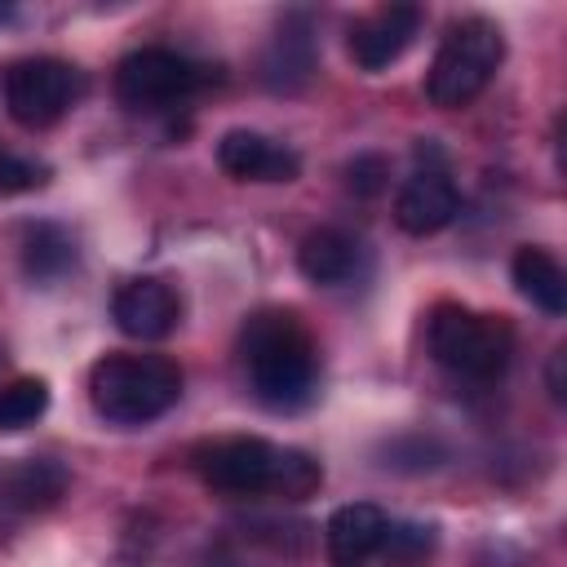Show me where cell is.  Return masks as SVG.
Wrapping results in <instances>:
<instances>
[{
  "label": "cell",
  "instance_id": "1",
  "mask_svg": "<svg viewBox=\"0 0 567 567\" xmlns=\"http://www.w3.org/2000/svg\"><path fill=\"white\" fill-rule=\"evenodd\" d=\"M239 359L270 412H297L319 390V346L292 310H257L239 332Z\"/></svg>",
  "mask_w": 567,
  "mask_h": 567
},
{
  "label": "cell",
  "instance_id": "2",
  "mask_svg": "<svg viewBox=\"0 0 567 567\" xmlns=\"http://www.w3.org/2000/svg\"><path fill=\"white\" fill-rule=\"evenodd\" d=\"M195 470L213 492L226 496H284L306 501L319 492L323 470L297 447H275L266 439H217L195 452Z\"/></svg>",
  "mask_w": 567,
  "mask_h": 567
},
{
  "label": "cell",
  "instance_id": "3",
  "mask_svg": "<svg viewBox=\"0 0 567 567\" xmlns=\"http://www.w3.org/2000/svg\"><path fill=\"white\" fill-rule=\"evenodd\" d=\"M89 399L111 425H146L182 399V368L164 354H106L89 372Z\"/></svg>",
  "mask_w": 567,
  "mask_h": 567
},
{
  "label": "cell",
  "instance_id": "4",
  "mask_svg": "<svg viewBox=\"0 0 567 567\" xmlns=\"http://www.w3.org/2000/svg\"><path fill=\"white\" fill-rule=\"evenodd\" d=\"M505 58V35L496 22L487 18H461L447 27L439 53H434V66L425 75V97L439 106V111H461L470 106L496 75Z\"/></svg>",
  "mask_w": 567,
  "mask_h": 567
},
{
  "label": "cell",
  "instance_id": "5",
  "mask_svg": "<svg viewBox=\"0 0 567 567\" xmlns=\"http://www.w3.org/2000/svg\"><path fill=\"white\" fill-rule=\"evenodd\" d=\"M430 354L465 381H496L509 368L514 332L501 315H478L465 306H439L430 315Z\"/></svg>",
  "mask_w": 567,
  "mask_h": 567
},
{
  "label": "cell",
  "instance_id": "6",
  "mask_svg": "<svg viewBox=\"0 0 567 567\" xmlns=\"http://www.w3.org/2000/svg\"><path fill=\"white\" fill-rule=\"evenodd\" d=\"M217 80L213 66L177 53V49H133L120 66H115V97L128 106V111H168L186 97H195L199 89H208Z\"/></svg>",
  "mask_w": 567,
  "mask_h": 567
},
{
  "label": "cell",
  "instance_id": "7",
  "mask_svg": "<svg viewBox=\"0 0 567 567\" xmlns=\"http://www.w3.org/2000/svg\"><path fill=\"white\" fill-rule=\"evenodd\" d=\"M80 97L75 66L58 58H27L4 71V106L22 128H49L58 124Z\"/></svg>",
  "mask_w": 567,
  "mask_h": 567
},
{
  "label": "cell",
  "instance_id": "8",
  "mask_svg": "<svg viewBox=\"0 0 567 567\" xmlns=\"http://www.w3.org/2000/svg\"><path fill=\"white\" fill-rule=\"evenodd\" d=\"M421 31V9L416 4H385L350 27V58L363 71H385L390 62L403 58V49Z\"/></svg>",
  "mask_w": 567,
  "mask_h": 567
},
{
  "label": "cell",
  "instance_id": "9",
  "mask_svg": "<svg viewBox=\"0 0 567 567\" xmlns=\"http://www.w3.org/2000/svg\"><path fill=\"white\" fill-rule=\"evenodd\" d=\"M456 208H461V195H456V182L447 177V168L425 164L403 182V190L394 199V221L408 235H434L456 217Z\"/></svg>",
  "mask_w": 567,
  "mask_h": 567
},
{
  "label": "cell",
  "instance_id": "10",
  "mask_svg": "<svg viewBox=\"0 0 567 567\" xmlns=\"http://www.w3.org/2000/svg\"><path fill=\"white\" fill-rule=\"evenodd\" d=\"M111 319L124 337L137 341H159L177 328L182 319V301L164 279H128L115 297H111Z\"/></svg>",
  "mask_w": 567,
  "mask_h": 567
},
{
  "label": "cell",
  "instance_id": "11",
  "mask_svg": "<svg viewBox=\"0 0 567 567\" xmlns=\"http://www.w3.org/2000/svg\"><path fill=\"white\" fill-rule=\"evenodd\" d=\"M217 164L221 173H230L235 182H292L301 173L297 151L270 142L266 133L252 128H230L217 142Z\"/></svg>",
  "mask_w": 567,
  "mask_h": 567
},
{
  "label": "cell",
  "instance_id": "12",
  "mask_svg": "<svg viewBox=\"0 0 567 567\" xmlns=\"http://www.w3.org/2000/svg\"><path fill=\"white\" fill-rule=\"evenodd\" d=\"M319 71L315 35L306 22H284L261 53V84L270 93H301Z\"/></svg>",
  "mask_w": 567,
  "mask_h": 567
},
{
  "label": "cell",
  "instance_id": "13",
  "mask_svg": "<svg viewBox=\"0 0 567 567\" xmlns=\"http://www.w3.org/2000/svg\"><path fill=\"white\" fill-rule=\"evenodd\" d=\"M385 527H390V518L372 501L341 505L328 518V558H332V567H363L381 549Z\"/></svg>",
  "mask_w": 567,
  "mask_h": 567
},
{
  "label": "cell",
  "instance_id": "14",
  "mask_svg": "<svg viewBox=\"0 0 567 567\" xmlns=\"http://www.w3.org/2000/svg\"><path fill=\"white\" fill-rule=\"evenodd\" d=\"M297 266L310 284H323V288H337L346 279H354L359 270V244L337 230V226H323V230H310L297 248Z\"/></svg>",
  "mask_w": 567,
  "mask_h": 567
},
{
  "label": "cell",
  "instance_id": "15",
  "mask_svg": "<svg viewBox=\"0 0 567 567\" xmlns=\"http://www.w3.org/2000/svg\"><path fill=\"white\" fill-rule=\"evenodd\" d=\"M509 270H514L518 292L532 306H540L545 315H567V275H563V266H558L554 252L527 244V248L514 252V266Z\"/></svg>",
  "mask_w": 567,
  "mask_h": 567
},
{
  "label": "cell",
  "instance_id": "16",
  "mask_svg": "<svg viewBox=\"0 0 567 567\" xmlns=\"http://www.w3.org/2000/svg\"><path fill=\"white\" fill-rule=\"evenodd\" d=\"M71 266H75V239L62 226H53V221L27 226V235H22V270H27V279L53 284Z\"/></svg>",
  "mask_w": 567,
  "mask_h": 567
},
{
  "label": "cell",
  "instance_id": "17",
  "mask_svg": "<svg viewBox=\"0 0 567 567\" xmlns=\"http://www.w3.org/2000/svg\"><path fill=\"white\" fill-rule=\"evenodd\" d=\"M49 408V385L40 377H22L0 385V430H22L31 421H40Z\"/></svg>",
  "mask_w": 567,
  "mask_h": 567
},
{
  "label": "cell",
  "instance_id": "18",
  "mask_svg": "<svg viewBox=\"0 0 567 567\" xmlns=\"http://www.w3.org/2000/svg\"><path fill=\"white\" fill-rule=\"evenodd\" d=\"M434 549V527L430 523H390L381 536L377 558L385 567H416Z\"/></svg>",
  "mask_w": 567,
  "mask_h": 567
},
{
  "label": "cell",
  "instance_id": "19",
  "mask_svg": "<svg viewBox=\"0 0 567 567\" xmlns=\"http://www.w3.org/2000/svg\"><path fill=\"white\" fill-rule=\"evenodd\" d=\"M44 182V164H31L22 155H9L0 151V195H18V190H31Z\"/></svg>",
  "mask_w": 567,
  "mask_h": 567
},
{
  "label": "cell",
  "instance_id": "20",
  "mask_svg": "<svg viewBox=\"0 0 567 567\" xmlns=\"http://www.w3.org/2000/svg\"><path fill=\"white\" fill-rule=\"evenodd\" d=\"M346 182H350V190H359V195H377V190L385 186V159H381V155H359V159L346 168Z\"/></svg>",
  "mask_w": 567,
  "mask_h": 567
},
{
  "label": "cell",
  "instance_id": "21",
  "mask_svg": "<svg viewBox=\"0 0 567 567\" xmlns=\"http://www.w3.org/2000/svg\"><path fill=\"white\" fill-rule=\"evenodd\" d=\"M549 394H554V403L567 399V350L563 346L549 354Z\"/></svg>",
  "mask_w": 567,
  "mask_h": 567
}]
</instances>
